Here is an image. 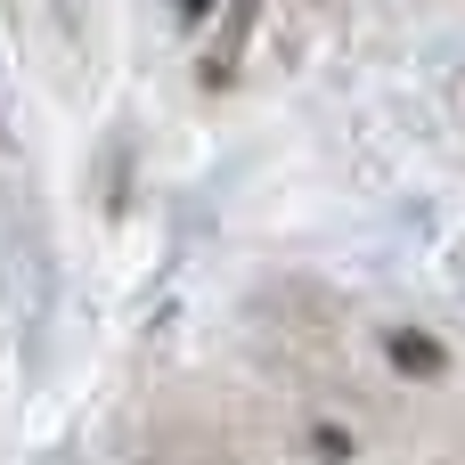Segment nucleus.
Masks as SVG:
<instances>
[{"label": "nucleus", "instance_id": "nucleus-1", "mask_svg": "<svg viewBox=\"0 0 465 465\" xmlns=\"http://www.w3.org/2000/svg\"><path fill=\"white\" fill-rule=\"evenodd\" d=\"M392 360H401L409 376H441V343H433V335H409V327H401V335H392Z\"/></svg>", "mask_w": 465, "mask_h": 465}, {"label": "nucleus", "instance_id": "nucleus-2", "mask_svg": "<svg viewBox=\"0 0 465 465\" xmlns=\"http://www.w3.org/2000/svg\"><path fill=\"white\" fill-rule=\"evenodd\" d=\"M204 8H213V0H180V16H204Z\"/></svg>", "mask_w": 465, "mask_h": 465}]
</instances>
